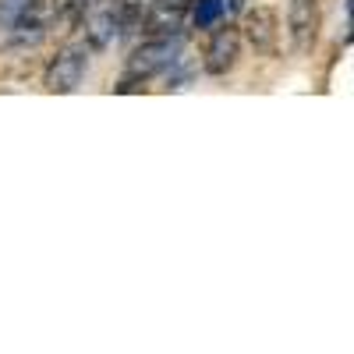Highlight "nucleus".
I'll return each mask as SVG.
<instances>
[{
	"mask_svg": "<svg viewBox=\"0 0 354 354\" xmlns=\"http://www.w3.org/2000/svg\"><path fill=\"white\" fill-rule=\"evenodd\" d=\"M223 11H227V0H192V8H188L195 28H213L223 18Z\"/></svg>",
	"mask_w": 354,
	"mask_h": 354,
	"instance_id": "nucleus-9",
	"label": "nucleus"
},
{
	"mask_svg": "<svg viewBox=\"0 0 354 354\" xmlns=\"http://www.w3.org/2000/svg\"><path fill=\"white\" fill-rule=\"evenodd\" d=\"M230 4H234V8H238V4H241V0H230Z\"/></svg>",
	"mask_w": 354,
	"mask_h": 354,
	"instance_id": "nucleus-13",
	"label": "nucleus"
},
{
	"mask_svg": "<svg viewBox=\"0 0 354 354\" xmlns=\"http://www.w3.org/2000/svg\"><path fill=\"white\" fill-rule=\"evenodd\" d=\"M322 28V8L319 0H290L287 4V36L294 53H312Z\"/></svg>",
	"mask_w": 354,
	"mask_h": 354,
	"instance_id": "nucleus-4",
	"label": "nucleus"
},
{
	"mask_svg": "<svg viewBox=\"0 0 354 354\" xmlns=\"http://www.w3.org/2000/svg\"><path fill=\"white\" fill-rule=\"evenodd\" d=\"M241 39H248L259 57H273L280 50V15L270 4L248 8L241 18Z\"/></svg>",
	"mask_w": 354,
	"mask_h": 354,
	"instance_id": "nucleus-3",
	"label": "nucleus"
},
{
	"mask_svg": "<svg viewBox=\"0 0 354 354\" xmlns=\"http://www.w3.org/2000/svg\"><path fill=\"white\" fill-rule=\"evenodd\" d=\"M85 64H88L85 46H61L43 68V88L53 93V96L75 93V88L82 85V78H85Z\"/></svg>",
	"mask_w": 354,
	"mask_h": 354,
	"instance_id": "nucleus-2",
	"label": "nucleus"
},
{
	"mask_svg": "<svg viewBox=\"0 0 354 354\" xmlns=\"http://www.w3.org/2000/svg\"><path fill=\"white\" fill-rule=\"evenodd\" d=\"M188 8L192 0H149L138 28L145 36H181V28L188 21Z\"/></svg>",
	"mask_w": 354,
	"mask_h": 354,
	"instance_id": "nucleus-6",
	"label": "nucleus"
},
{
	"mask_svg": "<svg viewBox=\"0 0 354 354\" xmlns=\"http://www.w3.org/2000/svg\"><path fill=\"white\" fill-rule=\"evenodd\" d=\"M57 18H61V0H25V8L18 11L11 32H21V36H28V32H32V36H43Z\"/></svg>",
	"mask_w": 354,
	"mask_h": 354,
	"instance_id": "nucleus-8",
	"label": "nucleus"
},
{
	"mask_svg": "<svg viewBox=\"0 0 354 354\" xmlns=\"http://www.w3.org/2000/svg\"><path fill=\"white\" fill-rule=\"evenodd\" d=\"M145 4H149V0H110V8H113V15H117V21H121V28H124V32L138 28Z\"/></svg>",
	"mask_w": 354,
	"mask_h": 354,
	"instance_id": "nucleus-10",
	"label": "nucleus"
},
{
	"mask_svg": "<svg viewBox=\"0 0 354 354\" xmlns=\"http://www.w3.org/2000/svg\"><path fill=\"white\" fill-rule=\"evenodd\" d=\"M78 28H85V43H88V50H106V46H113L117 39L124 36V28H121V21H117V15H113V8L106 4H100L93 15H88Z\"/></svg>",
	"mask_w": 354,
	"mask_h": 354,
	"instance_id": "nucleus-7",
	"label": "nucleus"
},
{
	"mask_svg": "<svg viewBox=\"0 0 354 354\" xmlns=\"http://www.w3.org/2000/svg\"><path fill=\"white\" fill-rule=\"evenodd\" d=\"M21 8H25V0H0V25L15 28V18H18Z\"/></svg>",
	"mask_w": 354,
	"mask_h": 354,
	"instance_id": "nucleus-12",
	"label": "nucleus"
},
{
	"mask_svg": "<svg viewBox=\"0 0 354 354\" xmlns=\"http://www.w3.org/2000/svg\"><path fill=\"white\" fill-rule=\"evenodd\" d=\"M96 8H100V0H61V15H64V21L71 28H78Z\"/></svg>",
	"mask_w": 354,
	"mask_h": 354,
	"instance_id": "nucleus-11",
	"label": "nucleus"
},
{
	"mask_svg": "<svg viewBox=\"0 0 354 354\" xmlns=\"http://www.w3.org/2000/svg\"><path fill=\"white\" fill-rule=\"evenodd\" d=\"M177 61H181V39H177V36H149L142 46L131 50L117 93H131V88H138L142 82H149V78L170 71Z\"/></svg>",
	"mask_w": 354,
	"mask_h": 354,
	"instance_id": "nucleus-1",
	"label": "nucleus"
},
{
	"mask_svg": "<svg viewBox=\"0 0 354 354\" xmlns=\"http://www.w3.org/2000/svg\"><path fill=\"white\" fill-rule=\"evenodd\" d=\"M241 57V28L238 25H220L209 32V43L202 50V68L209 75H227L234 71Z\"/></svg>",
	"mask_w": 354,
	"mask_h": 354,
	"instance_id": "nucleus-5",
	"label": "nucleus"
}]
</instances>
